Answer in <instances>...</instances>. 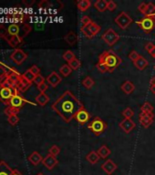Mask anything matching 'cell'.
Listing matches in <instances>:
<instances>
[{
    "mask_svg": "<svg viewBox=\"0 0 155 175\" xmlns=\"http://www.w3.org/2000/svg\"><path fill=\"white\" fill-rule=\"evenodd\" d=\"M121 88H122V90L125 94L130 95L131 93H132L133 90L135 89V86H134V84H133L132 82H131L130 80H127V81H125L122 84Z\"/></svg>",
    "mask_w": 155,
    "mask_h": 175,
    "instance_id": "cell-20",
    "label": "cell"
},
{
    "mask_svg": "<svg viewBox=\"0 0 155 175\" xmlns=\"http://www.w3.org/2000/svg\"><path fill=\"white\" fill-rule=\"evenodd\" d=\"M31 29H32V28L28 24H22V27L20 28V32H19L18 36L23 39L28 33L31 31Z\"/></svg>",
    "mask_w": 155,
    "mask_h": 175,
    "instance_id": "cell-28",
    "label": "cell"
},
{
    "mask_svg": "<svg viewBox=\"0 0 155 175\" xmlns=\"http://www.w3.org/2000/svg\"><path fill=\"white\" fill-rule=\"evenodd\" d=\"M7 70H6V68L3 67V66H0V78H3V77H5L7 75Z\"/></svg>",
    "mask_w": 155,
    "mask_h": 175,
    "instance_id": "cell-55",
    "label": "cell"
},
{
    "mask_svg": "<svg viewBox=\"0 0 155 175\" xmlns=\"http://www.w3.org/2000/svg\"><path fill=\"white\" fill-rule=\"evenodd\" d=\"M29 70L33 73L35 76H38V75H39V72H40V69H39V68L38 67L37 65H33L30 68H29Z\"/></svg>",
    "mask_w": 155,
    "mask_h": 175,
    "instance_id": "cell-50",
    "label": "cell"
},
{
    "mask_svg": "<svg viewBox=\"0 0 155 175\" xmlns=\"http://www.w3.org/2000/svg\"><path fill=\"white\" fill-rule=\"evenodd\" d=\"M71 71H72V69H71V68L68 66V65L65 64V65H63L59 68V72L64 77L69 76L70 73H71Z\"/></svg>",
    "mask_w": 155,
    "mask_h": 175,
    "instance_id": "cell-32",
    "label": "cell"
},
{
    "mask_svg": "<svg viewBox=\"0 0 155 175\" xmlns=\"http://www.w3.org/2000/svg\"><path fill=\"white\" fill-rule=\"evenodd\" d=\"M97 68L100 70L101 73H105V72L109 71V68L104 65V64H102V63H98L97 64Z\"/></svg>",
    "mask_w": 155,
    "mask_h": 175,
    "instance_id": "cell-49",
    "label": "cell"
},
{
    "mask_svg": "<svg viewBox=\"0 0 155 175\" xmlns=\"http://www.w3.org/2000/svg\"><path fill=\"white\" fill-rule=\"evenodd\" d=\"M153 120H154V114L152 112V113L141 112V114L139 115V120H140L141 124L146 129L152 125V123L153 122Z\"/></svg>",
    "mask_w": 155,
    "mask_h": 175,
    "instance_id": "cell-10",
    "label": "cell"
},
{
    "mask_svg": "<svg viewBox=\"0 0 155 175\" xmlns=\"http://www.w3.org/2000/svg\"><path fill=\"white\" fill-rule=\"evenodd\" d=\"M117 8V5L114 1H108V5H107V9L110 11H114Z\"/></svg>",
    "mask_w": 155,
    "mask_h": 175,
    "instance_id": "cell-47",
    "label": "cell"
},
{
    "mask_svg": "<svg viewBox=\"0 0 155 175\" xmlns=\"http://www.w3.org/2000/svg\"><path fill=\"white\" fill-rule=\"evenodd\" d=\"M12 168H10L5 162H0V175H12L13 173Z\"/></svg>",
    "mask_w": 155,
    "mask_h": 175,
    "instance_id": "cell-22",
    "label": "cell"
},
{
    "mask_svg": "<svg viewBox=\"0 0 155 175\" xmlns=\"http://www.w3.org/2000/svg\"><path fill=\"white\" fill-rule=\"evenodd\" d=\"M102 39L109 46H112L120 39V36L112 28H109L106 32L102 35Z\"/></svg>",
    "mask_w": 155,
    "mask_h": 175,
    "instance_id": "cell-8",
    "label": "cell"
},
{
    "mask_svg": "<svg viewBox=\"0 0 155 175\" xmlns=\"http://www.w3.org/2000/svg\"><path fill=\"white\" fill-rule=\"evenodd\" d=\"M20 109H15L13 107H10V106H8L7 109H5V113L8 116H11V115H18V113L19 112Z\"/></svg>",
    "mask_w": 155,
    "mask_h": 175,
    "instance_id": "cell-38",
    "label": "cell"
},
{
    "mask_svg": "<svg viewBox=\"0 0 155 175\" xmlns=\"http://www.w3.org/2000/svg\"><path fill=\"white\" fill-rule=\"evenodd\" d=\"M34 83L37 85V86H39L40 84H42V83H44L45 82V78L41 76L40 74L39 75H38V76L35 77V79H34L33 81Z\"/></svg>",
    "mask_w": 155,
    "mask_h": 175,
    "instance_id": "cell-44",
    "label": "cell"
},
{
    "mask_svg": "<svg viewBox=\"0 0 155 175\" xmlns=\"http://www.w3.org/2000/svg\"><path fill=\"white\" fill-rule=\"evenodd\" d=\"M38 175H44V174H43V173H38Z\"/></svg>",
    "mask_w": 155,
    "mask_h": 175,
    "instance_id": "cell-61",
    "label": "cell"
},
{
    "mask_svg": "<svg viewBox=\"0 0 155 175\" xmlns=\"http://www.w3.org/2000/svg\"><path fill=\"white\" fill-rule=\"evenodd\" d=\"M28 161L33 164V165L37 166V165H38L40 162H42L43 158H42V156L38 152H32L29 155Z\"/></svg>",
    "mask_w": 155,
    "mask_h": 175,
    "instance_id": "cell-19",
    "label": "cell"
},
{
    "mask_svg": "<svg viewBox=\"0 0 155 175\" xmlns=\"http://www.w3.org/2000/svg\"><path fill=\"white\" fill-rule=\"evenodd\" d=\"M141 111L142 113H152L153 111V108L149 102H145L141 108Z\"/></svg>",
    "mask_w": 155,
    "mask_h": 175,
    "instance_id": "cell-36",
    "label": "cell"
},
{
    "mask_svg": "<svg viewBox=\"0 0 155 175\" xmlns=\"http://www.w3.org/2000/svg\"><path fill=\"white\" fill-rule=\"evenodd\" d=\"M153 18H154V20H155V14H154V17H153Z\"/></svg>",
    "mask_w": 155,
    "mask_h": 175,
    "instance_id": "cell-62",
    "label": "cell"
},
{
    "mask_svg": "<svg viewBox=\"0 0 155 175\" xmlns=\"http://www.w3.org/2000/svg\"><path fill=\"white\" fill-rule=\"evenodd\" d=\"M81 31H82V33L87 37V38H92L94 36L92 35V33L90 32V30H89V26H86V27H81Z\"/></svg>",
    "mask_w": 155,
    "mask_h": 175,
    "instance_id": "cell-42",
    "label": "cell"
},
{
    "mask_svg": "<svg viewBox=\"0 0 155 175\" xmlns=\"http://www.w3.org/2000/svg\"><path fill=\"white\" fill-rule=\"evenodd\" d=\"M132 22V18L126 13V12H122L120 13V15H118V17L115 18V23L122 28V29H126L131 23Z\"/></svg>",
    "mask_w": 155,
    "mask_h": 175,
    "instance_id": "cell-7",
    "label": "cell"
},
{
    "mask_svg": "<svg viewBox=\"0 0 155 175\" xmlns=\"http://www.w3.org/2000/svg\"><path fill=\"white\" fill-rule=\"evenodd\" d=\"M48 84H47L46 82L40 84L39 86H38V90L40 91V93H45V91L48 89Z\"/></svg>",
    "mask_w": 155,
    "mask_h": 175,
    "instance_id": "cell-52",
    "label": "cell"
},
{
    "mask_svg": "<svg viewBox=\"0 0 155 175\" xmlns=\"http://www.w3.org/2000/svg\"><path fill=\"white\" fill-rule=\"evenodd\" d=\"M89 30H90V32L92 33V35H93V36H96V35H97V34H99V32L100 31V26L93 21L91 22V23H90V24L89 25Z\"/></svg>",
    "mask_w": 155,
    "mask_h": 175,
    "instance_id": "cell-31",
    "label": "cell"
},
{
    "mask_svg": "<svg viewBox=\"0 0 155 175\" xmlns=\"http://www.w3.org/2000/svg\"><path fill=\"white\" fill-rule=\"evenodd\" d=\"M88 128L89 130H91V131L95 135L99 136V135H100L101 133H103L105 131V130H106V124H105V122L103 120L100 119V117H97V118L94 119V120L89 125H88Z\"/></svg>",
    "mask_w": 155,
    "mask_h": 175,
    "instance_id": "cell-3",
    "label": "cell"
},
{
    "mask_svg": "<svg viewBox=\"0 0 155 175\" xmlns=\"http://www.w3.org/2000/svg\"><path fill=\"white\" fill-rule=\"evenodd\" d=\"M47 81L49 85L55 88L61 82V78L58 76V74L56 71H53L49 76L47 78Z\"/></svg>",
    "mask_w": 155,
    "mask_h": 175,
    "instance_id": "cell-16",
    "label": "cell"
},
{
    "mask_svg": "<svg viewBox=\"0 0 155 175\" xmlns=\"http://www.w3.org/2000/svg\"><path fill=\"white\" fill-rule=\"evenodd\" d=\"M51 108L66 122H70L84 107L71 91L67 90L53 103Z\"/></svg>",
    "mask_w": 155,
    "mask_h": 175,
    "instance_id": "cell-1",
    "label": "cell"
},
{
    "mask_svg": "<svg viewBox=\"0 0 155 175\" xmlns=\"http://www.w3.org/2000/svg\"><path fill=\"white\" fill-rule=\"evenodd\" d=\"M154 69H155V66H154Z\"/></svg>",
    "mask_w": 155,
    "mask_h": 175,
    "instance_id": "cell-63",
    "label": "cell"
},
{
    "mask_svg": "<svg viewBox=\"0 0 155 175\" xmlns=\"http://www.w3.org/2000/svg\"><path fill=\"white\" fill-rule=\"evenodd\" d=\"M60 153V149H59V147L58 146H57V145H53L50 149H49V151H48V154H51L52 156H58V154Z\"/></svg>",
    "mask_w": 155,
    "mask_h": 175,
    "instance_id": "cell-41",
    "label": "cell"
},
{
    "mask_svg": "<svg viewBox=\"0 0 155 175\" xmlns=\"http://www.w3.org/2000/svg\"><path fill=\"white\" fill-rule=\"evenodd\" d=\"M19 92H20V91H18V90L17 89V91L15 92L14 96L9 99V101H8L6 105H7V106L13 107V108H15V109H21L23 105L26 103V99L19 94Z\"/></svg>",
    "mask_w": 155,
    "mask_h": 175,
    "instance_id": "cell-5",
    "label": "cell"
},
{
    "mask_svg": "<svg viewBox=\"0 0 155 175\" xmlns=\"http://www.w3.org/2000/svg\"><path fill=\"white\" fill-rule=\"evenodd\" d=\"M155 14V5L152 4V2L147 4V8H146V12L144 14L145 17H154Z\"/></svg>",
    "mask_w": 155,
    "mask_h": 175,
    "instance_id": "cell-30",
    "label": "cell"
},
{
    "mask_svg": "<svg viewBox=\"0 0 155 175\" xmlns=\"http://www.w3.org/2000/svg\"><path fill=\"white\" fill-rule=\"evenodd\" d=\"M98 154H99V156H100V158H102V159H105V158H107L110 154H111V150L106 146V145H103V146H101L100 149L98 150Z\"/></svg>",
    "mask_w": 155,
    "mask_h": 175,
    "instance_id": "cell-27",
    "label": "cell"
},
{
    "mask_svg": "<svg viewBox=\"0 0 155 175\" xmlns=\"http://www.w3.org/2000/svg\"><path fill=\"white\" fill-rule=\"evenodd\" d=\"M74 58H76V57H75L74 53H73L72 51H70V50H67L66 52L63 54V59L66 60L68 63H69V62H70L71 60H73Z\"/></svg>",
    "mask_w": 155,
    "mask_h": 175,
    "instance_id": "cell-34",
    "label": "cell"
},
{
    "mask_svg": "<svg viewBox=\"0 0 155 175\" xmlns=\"http://www.w3.org/2000/svg\"><path fill=\"white\" fill-rule=\"evenodd\" d=\"M151 87H152V86H155V77H153L152 79H151Z\"/></svg>",
    "mask_w": 155,
    "mask_h": 175,
    "instance_id": "cell-58",
    "label": "cell"
},
{
    "mask_svg": "<svg viewBox=\"0 0 155 175\" xmlns=\"http://www.w3.org/2000/svg\"><path fill=\"white\" fill-rule=\"evenodd\" d=\"M13 18L16 21V24L17 23H22V24H24V20L26 19V16L22 13H17V14L13 15Z\"/></svg>",
    "mask_w": 155,
    "mask_h": 175,
    "instance_id": "cell-37",
    "label": "cell"
},
{
    "mask_svg": "<svg viewBox=\"0 0 155 175\" xmlns=\"http://www.w3.org/2000/svg\"><path fill=\"white\" fill-rule=\"evenodd\" d=\"M49 101V97L46 93H40L36 97V102H38L40 106H45Z\"/></svg>",
    "mask_w": 155,
    "mask_h": 175,
    "instance_id": "cell-25",
    "label": "cell"
},
{
    "mask_svg": "<svg viewBox=\"0 0 155 175\" xmlns=\"http://www.w3.org/2000/svg\"><path fill=\"white\" fill-rule=\"evenodd\" d=\"M100 156H99V154L97 152H94V151H92V152H90L86 156V160L89 162L90 164H96L99 161H100Z\"/></svg>",
    "mask_w": 155,
    "mask_h": 175,
    "instance_id": "cell-23",
    "label": "cell"
},
{
    "mask_svg": "<svg viewBox=\"0 0 155 175\" xmlns=\"http://www.w3.org/2000/svg\"><path fill=\"white\" fill-rule=\"evenodd\" d=\"M107 5L108 2L106 0H98L94 3V7L96 8V9L100 12H104L107 9Z\"/></svg>",
    "mask_w": 155,
    "mask_h": 175,
    "instance_id": "cell-26",
    "label": "cell"
},
{
    "mask_svg": "<svg viewBox=\"0 0 155 175\" xmlns=\"http://www.w3.org/2000/svg\"><path fill=\"white\" fill-rule=\"evenodd\" d=\"M146 8H147V4L144 3V2H142V4H140V6L138 7V10L140 11V12H142L143 15L145 14V12H146Z\"/></svg>",
    "mask_w": 155,
    "mask_h": 175,
    "instance_id": "cell-53",
    "label": "cell"
},
{
    "mask_svg": "<svg viewBox=\"0 0 155 175\" xmlns=\"http://www.w3.org/2000/svg\"><path fill=\"white\" fill-rule=\"evenodd\" d=\"M42 163L45 167L48 170H52L57 164L58 163V161L57 160L55 156H52L51 154H48L42 161Z\"/></svg>",
    "mask_w": 155,
    "mask_h": 175,
    "instance_id": "cell-11",
    "label": "cell"
},
{
    "mask_svg": "<svg viewBox=\"0 0 155 175\" xmlns=\"http://www.w3.org/2000/svg\"><path fill=\"white\" fill-rule=\"evenodd\" d=\"M23 3L27 6V7H30L31 5H33L35 3V0H31V1H28V0H23Z\"/></svg>",
    "mask_w": 155,
    "mask_h": 175,
    "instance_id": "cell-56",
    "label": "cell"
},
{
    "mask_svg": "<svg viewBox=\"0 0 155 175\" xmlns=\"http://www.w3.org/2000/svg\"><path fill=\"white\" fill-rule=\"evenodd\" d=\"M8 34V28L4 26V25H0V38H5L7 37V35Z\"/></svg>",
    "mask_w": 155,
    "mask_h": 175,
    "instance_id": "cell-45",
    "label": "cell"
},
{
    "mask_svg": "<svg viewBox=\"0 0 155 175\" xmlns=\"http://www.w3.org/2000/svg\"><path fill=\"white\" fill-rule=\"evenodd\" d=\"M134 66L138 68V69H140V70H143L145 69L148 66H149V62H148V60L142 57V56H140V58L133 63Z\"/></svg>",
    "mask_w": 155,
    "mask_h": 175,
    "instance_id": "cell-18",
    "label": "cell"
},
{
    "mask_svg": "<svg viewBox=\"0 0 155 175\" xmlns=\"http://www.w3.org/2000/svg\"><path fill=\"white\" fill-rule=\"evenodd\" d=\"M137 25L140 26L145 33H150L154 28L155 20L152 17H145L141 21L137 22Z\"/></svg>",
    "mask_w": 155,
    "mask_h": 175,
    "instance_id": "cell-6",
    "label": "cell"
},
{
    "mask_svg": "<svg viewBox=\"0 0 155 175\" xmlns=\"http://www.w3.org/2000/svg\"><path fill=\"white\" fill-rule=\"evenodd\" d=\"M22 76L24 77V78H26L27 80H28L29 82H31V83L33 82L34 79H35V77H36L35 75H34L33 73H32V72H31V71L29 70V69H28V70H27L26 72H24Z\"/></svg>",
    "mask_w": 155,
    "mask_h": 175,
    "instance_id": "cell-40",
    "label": "cell"
},
{
    "mask_svg": "<svg viewBox=\"0 0 155 175\" xmlns=\"http://www.w3.org/2000/svg\"><path fill=\"white\" fill-rule=\"evenodd\" d=\"M12 175H23L21 172H19L18 170H14L13 171V173H12Z\"/></svg>",
    "mask_w": 155,
    "mask_h": 175,
    "instance_id": "cell-57",
    "label": "cell"
},
{
    "mask_svg": "<svg viewBox=\"0 0 155 175\" xmlns=\"http://www.w3.org/2000/svg\"><path fill=\"white\" fill-rule=\"evenodd\" d=\"M101 169H102L103 172H105L107 174L111 175L117 170V165L114 163L113 161H111V160H107L104 163L101 165Z\"/></svg>",
    "mask_w": 155,
    "mask_h": 175,
    "instance_id": "cell-12",
    "label": "cell"
},
{
    "mask_svg": "<svg viewBox=\"0 0 155 175\" xmlns=\"http://www.w3.org/2000/svg\"><path fill=\"white\" fill-rule=\"evenodd\" d=\"M151 91L152 92V94H154V95H155V86H152V87H151Z\"/></svg>",
    "mask_w": 155,
    "mask_h": 175,
    "instance_id": "cell-60",
    "label": "cell"
},
{
    "mask_svg": "<svg viewBox=\"0 0 155 175\" xmlns=\"http://www.w3.org/2000/svg\"><path fill=\"white\" fill-rule=\"evenodd\" d=\"M89 118H90V117H89V112L84 109V108L80 109L77 114H76V116H75V119H76L78 122L80 123V124H84V123L88 122Z\"/></svg>",
    "mask_w": 155,
    "mask_h": 175,
    "instance_id": "cell-14",
    "label": "cell"
},
{
    "mask_svg": "<svg viewBox=\"0 0 155 175\" xmlns=\"http://www.w3.org/2000/svg\"><path fill=\"white\" fill-rule=\"evenodd\" d=\"M150 54L152 55V57H153V58H155V48L150 52Z\"/></svg>",
    "mask_w": 155,
    "mask_h": 175,
    "instance_id": "cell-59",
    "label": "cell"
},
{
    "mask_svg": "<svg viewBox=\"0 0 155 175\" xmlns=\"http://www.w3.org/2000/svg\"><path fill=\"white\" fill-rule=\"evenodd\" d=\"M91 19L89 18V17L87 16H84L82 18H81V23H82V27H86V26H89V24L91 23Z\"/></svg>",
    "mask_w": 155,
    "mask_h": 175,
    "instance_id": "cell-48",
    "label": "cell"
},
{
    "mask_svg": "<svg viewBox=\"0 0 155 175\" xmlns=\"http://www.w3.org/2000/svg\"><path fill=\"white\" fill-rule=\"evenodd\" d=\"M122 116L124 117V119H130V120H132V118L134 116V112H133V110L130 107H128V108H126V109L122 111Z\"/></svg>",
    "mask_w": 155,
    "mask_h": 175,
    "instance_id": "cell-35",
    "label": "cell"
},
{
    "mask_svg": "<svg viewBox=\"0 0 155 175\" xmlns=\"http://www.w3.org/2000/svg\"><path fill=\"white\" fill-rule=\"evenodd\" d=\"M49 6H50V4H49V2L48 0H42L38 4V7L40 8H49Z\"/></svg>",
    "mask_w": 155,
    "mask_h": 175,
    "instance_id": "cell-51",
    "label": "cell"
},
{
    "mask_svg": "<svg viewBox=\"0 0 155 175\" xmlns=\"http://www.w3.org/2000/svg\"><path fill=\"white\" fill-rule=\"evenodd\" d=\"M17 91V88H9L7 86H0V100L7 104L9 99L14 96L15 92Z\"/></svg>",
    "mask_w": 155,
    "mask_h": 175,
    "instance_id": "cell-4",
    "label": "cell"
},
{
    "mask_svg": "<svg viewBox=\"0 0 155 175\" xmlns=\"http://www.w3.org/2000/svg\"><path fill=\"white\" fill-rule=\"evenodd\" d=\"M82 84H83V86L86 88H91L93 87V85H94V80L90 78V77H86L84 79H83V81H82Z\"/></svg>",
    "mask_w": 155,
    "mask_h": 175,
    "instance_id": "cell-33",
    "label": "cell"
},
{
    "mask_svg": "<svg viewBox=\"0 0 155 175\" xmlns=\"http://www.w3.org/2000/svg\"><path fill=\"white\" fill-rule=\"evenodd\" d=\"M8 34L9 35H12V36H16V35H19V32H20V27L14 23V24H11L8 28Z\"/></svg>",
    "mask_w": 155,
    "mask_h": 175,
    "instance_id": "cell-29",
    "label": "cell"
},
{
    "mask_svg": "<svg viewBox=\"0 0 155 175\" xmlns=\"http://www.w3.org/2000/svg\"><path fill=\"white\" fill-rule=\"evenodd\" d=\"M155 48V45L154 44H152V43H147L146 44V46H145V49L150 53L153 48Z\"/></svg>",
    "mask_w": 155,
    "mask_h": 175,
    "instance_id": "cell-54",
    "label": "cell"
},
{
    "mask_svg": "<svg viewBox=\"0 0 155 175\" xmlns=\"http://www.w3.org/2000/svg\"><path fill=\"white\" fill-rule=\"evenodd\" d=\"M99 63H102L109 68V72H113L114 69L121 65L122 58L112 50L103 52L99 58Z\"/></svg>",
    "mask_w": 155,
    "mask_h": 175,
    "instance_id": "cell-2",
    "label": "cell"
},
{
    "mask_svg": "<svg viewBox=\"0 0 155 175\" xmlns=\"http://www.w3.org/2000/svg\"><path fill=\"white\" fill-rule=\"evenodd\" d=\"M135 126L136 124L130 119H124L120 123V127L123 130V131H125V133H130L135 128Z\"/></svg>",
    "mask_w": 155,
    "mask_h": 175,
    "instance_id": "cell-15",
    "label": "cell"
},
{
    "mask_svg": "<svg viewBox=\"0 0 155 175\" xmlns=\"http://www.w3.org/2000/svg\"><path fill=\"white\" fill-rule=\"evenodd\" d=\"M8 121L9 124H11V125H16V124L19 121V118L18 117V115H11V116H8Z\"/></svg>",
    "mask_w": 155,
    "mask_h": 175,
    "instance_id": "cell-43",
    "label": "cell"
},
{
    "mask_svg": "<svg viewBox=\"0 0 155 175\" xmlns=\"http://www.w3.org/2000/svg\"><path fill=\"white\" fill-rule=\"evenodd\" d=\"M30 86H31V82H29L28 80H27V79L21 75V76H20V78H19L18 83L16 85V88H17V89H18V91L24 92V91H26Z\"/></svg>",
    "mask_w": 155,
    "mask_h": 175,
    "instance_id": "cell-17",
    "label": "cell"
},
{
    "mask_svg": "<svg viewBox=\"0 0 155 175\" xmlns=\"http://www.w3.org/2000/svg\"><path fill=\"white\" fill-rule=\"evenodd\" d=\"M68 66L71 68L72 70H77L78 68L81 66V63H80V61H79L78 58H74L73 60H71V61L68 63Z\"/></svg>",
    "mask_w": 155,
    "mask_h": 175,
    "instance_id": "cell-39",
    "label": "cell"
},
{
    "mask_svg": "<svg viewBox=\"0 0 155 175\" xmlns=\"http://www.w3.org/2000/svg\"><path fill=\"white\" fill-rule=\"evenodd\" d=\"M27 58H28V55L26 54L22 49H19V48H16L11 54L12 60L18 65L22 64L23 62L27 59Z\"/></svg>",
    "mask_w": 155,
    "mask_h": 175,
    "instance_id": "cell-9",
    "label": "cell"
},
{
    "mask_svg": "<svg viewBox=\"0 0 155 175\" xmlns=\"http://www.w3.org/2000/svg\"><path fill=\"white\" fill-rule=\"evenodd\" d=\"M5 39L8 42V44L13 47V48H17L18 47L19 45H21L23 42V39L18 36V35H16V36H12L8 34L7 37L5 38Z\"/></svg>",
    "mask_w": 155,
    "mask_h": 175,
    "instance_id": "cell-13",
    "label": "cell"
},
{
    "mask_svg": "<svg viewBox=\"0 0 155 175\" xmlns=\"http://www.w3.org/2000/svg\"><path fill=\"white\" fill-rule=\"evenodd\" d=\"M90 6H91V3L89 0H79L77 3L78 8L81 12H85L88 10L90 8Z\"/></svg>",
    "mask_w": 155,
    "mask_h": 175,
    "instance_id": "cell-24",
    "label": "cell"
},
{
    "mask_svg": "<svg viewBox=\"0 0 155 175\" xmlns=\"http://www.w3.org/2000/svg\"><path fill=\"white\" fill-rule=\"evenodd\" d=\"M139 58H140V55L138 54V52H136V51H134V50L132 51V52L129 54V58L132 61L133 63H134Z\"/></svg>",
    "mask_w": 155,
    "mask_h": 175,
    "instance_id": "cell-46",
    "label": "cell"
},
{
    "mask_svg": "<svg viewBox=\"0 0 155 175\" xmlns=\"http://www.w3.org/2000/svg\"><path fill=\"white\" fill-rule=\"evenodd\" d=\"M64 39H65V41H66L67 43L68 44L69 46H74L75 44L77 43L78 37L75 33L70 31V32L68 33L66 36L64 37Z\"/></svg>",
    "mask_w": 155,
    "mask_h": 175,
    "instance_id": "cell-21",
    "label": "cell"
}]
</instances>
